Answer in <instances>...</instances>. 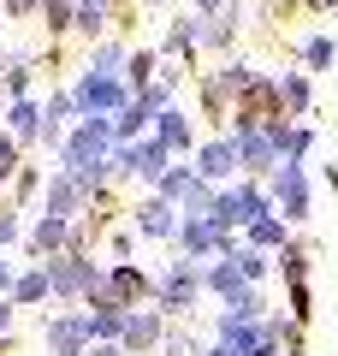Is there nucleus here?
<instances>
[{"mask_svg":"<svg viewBox=\"0 0 338 356\" xmlns=\"http://www.w3.org/2000/svg\"><path fill=\"white\" fill-rule=\"evenodd\" d=\"M72 102H77V119H113L119 107L131 102V83L125 77H107V72H77L72 77Z\"/></svg>","mask_w":338,"mask_h":356,"instance_id":"nucleus-5","label":"nucleus"},{"mask_svg":"<svg viewBox=\"0 0 338 356\" xmlns=\"http://www.w3.org/2000/svg\"><path fill=\"white\" fill-rule=\"evenodd\" d=\"M13 280H18V267L6 261V250H0V297H13Z\"/></svg>","mask_w":338,"mask_h":356,"instance_id":"nucleus-38","label":"nucleus"},{"mask_svg":"<svg viewBox=\"0 0 338 356\" xmlns=\"http://www.w3.org/2000/svg\"><path fill=\"white\" fill-rule=\"evenodd\" d=\"M279 149H285L291 166H303L309 149H314V125H285V131H279Z\"/></svg>","mask_w":338,"mask_h":356,"instance_id":"nucleus-32","label":"nucleus"},{"mask_svg":"<svg viewBox=\"0 0 338 356\" xmlns=\"http://www.w3.org/2000/svg\"><path fill=\"white\" fill-rule=\"evenodd\" d=\"M202 261H190V255H178L172 250V261L154 273V309H161L166 321H184V315H196L202 309Z\"/></svg>","mask_w":338,"mask_h":356,"instance_id":"nucleus-3","label":"nucleus"},{"mask_svg":"<svg viewBox=\"0 0 338 356\" xmlns=\"http://www.w3.org/2000/svg\"><path fill=\"white\" fill-rule=\"evenodd\" d=\"M42 344H48V356H89V309H54L48 321H42Z\"/></svg>","mask_w":338,"mask_h":356,"instance_id":"nucleus-9","label":"nucleus"},{"mask_svg":"<svg viewBox=\"0 0 338 356\" xmlns=\"http://www.w3.org/2000/svg\"><path fill=\"white\" fill-rule=\"evenodd\" d=\"M261 214H273V202H267V184H261V178L220 184V191H214V208H208L214 226H220V232H238V238H243V226H250V220H261Z\"/></svg>","mask_w":338,"mask_h":356,"instance_id":"nucleus-4","label":"nucleus"},{"mask_svg":"<svg viewBox=\"0 0 338 356\" xmlns=\"http://www.w3.org/2000/svg\"><path fill=\"white\" fill-rule=\"evenodd\" d=\"M0 24H6V13H0Z\"/></svg>","mask_w":338,"mask_h":356,"instance_id":"nucleus-47","label":"nucleus"},{"mask_svg":"<svg viewBox=\"0 0 338 356\" xmlns=\"http://www.w3.org/2000/svg\"><path fill=\"white\" fill-rule=\"evenodd\" d=\"M309 255H314V243L303 238V232H297V238H291L285 250L273 255V261H279V273H285V285H309Z\"/></svg>","mask_w":338,"mask_h":356,"instance_id":"nucleus-25","label":"nucleus"},{"mask_svg":"<svg viewBox=\"0 0 338 356\" xmlns=\"http://www.w3.org/2000/svg\"><path fill=\"white\" fill-rule=\"evenodd\" d=\"M232 261H238V273H243L250 285H267V273H273V255L250 250V243H238V250H232Z\"/></svg>","mask_w":338,"mask_h":356,"instance_id":"nucleus-30","label":"nucleus"},{"mask_svg":"<svg viewBox=\"0 0 338 356\" xmlns=\"http://www.w3.org/2000/svg\"><path fill=\"white\" fill-rule=\"evenodd\" d=\"M149 196L172 202L178 214H202V220H208V208H214V184H208V178H202L190 161H172V166H166V178L154 184Z\"/></svg>","mask_w":338,"mask_h":356,"instance_id":"nucleus-7","label":"nucleus"},{"mask_svg":"<svg viewBox=\"0 0 338 356\" xmlns=\"http://www.w3.org/2000/svg\"><path fill=\"white\" fill-rule=\"evenodd\" d=\"M154 77H161V48H131V65H125L131 95H137V89H149Z\"/></svg>","mask_w":338,"mask_h":356,"instance_id":"nucleus-27","label":"nucleus"},{"mask_svg":"<svg viewBox=\"0 0 338 356\" xmlns=\"http://www.w3.org/2000/svg\"><path fill=\"white\" fill-rule=\"evenodd\" d=\"M190 166H196V172L208 178L214 191H220V184H238V178H243V154H238V137H232V131H220V137L196 143Z\"/></svg>","mask_w":338,"mask_h":356,"instance_id":"nucleus-8","label":"nucleus"},{"mask_svg":"<svg viewBox=\"0 0 338 356\" xmlns=\"http://www.w3.org/2000/svg\"><path fill=\"white\" fill-rule=\"evenodd\" d=\"M243 285H250V280L238 273V261H232V255H225V261H202V291H208L214 303H232Z\"/></svg>","mask_w":338,"mask_h":356,"instance_id":"nucleus-18","label":"nucleus"},{"mask_svg":"<svg viewBox=\"0 0 338 356\" xmlns=\"http://www.w3.org/2000/svg\"><path fill=\"white\" fill-rule=\"evenodd\" d=\"M149 131H154V113L137 102V95H131V102L119 107V113H113V137H119V143H143Z\"/></svg>","mask_w":338,"mask_h":356,"instance_id":"nucleus-24","label":"nucleus"},{"mask_svg":"<svg viewBox=\"0 0 338 356\" xmlns=\"http://www.w3.org/2000/svg\"><path fill=\"white\" fill-rule=\"evenodd\" d=\"M326 13H338V0H303V18H326Z\"/></svg>","mask_w":338,"mask_h":356,"instance_id":"nucleus-40","label":"nucleus"},{"mask_svg":"<svg viewBox=\"0 0 338 356\" xmlns=\"http://www.w3.org/2000/svg\"><path fill=\"white\" fill-rule=\"evenodd\" d=\"M279 95H285V119H309L314 113V77L309 72H279Z\"/></svg>","mask_w":338,"mask_h":356,"instance_id":"nucleus-19","label":"nucleus"},{"mask_svg":"<svg viewBox=\"0 0 338 356\" xmlns=\"http://www.w3.org/2000/svg\"><path fill=\"white\" fill-rule=\"evenodd\" d=\"M190 6H196V18H220L232 0H190Z\"/></svg>","mask_w":338,"mask_h":356,"instance_id":"nucleus-39","label":"nucleus"},{"mask_svg":"<svg viewBox=\"0 0 338 356\" xmlns=\"http://www.w3.org/2000/svg\"><path fill=\"white\" fill-rule=\"evenodd\" d=\"M77 24V0H42V30H48V48H60Z\"/></svg>","mask_w":338,"mask_h":356,"instance_id":"nucleus-26","label":"nucleus"},{"mask_svg":"<svg viewBox=\"0 0 338 356\" xmlns=\"http://www.w3.org/2000/svg\"><path fill=\"white\" fill-rule=\"evenodd\" d=\"M113 154H119L113 119H77L60 143V172L83 178V184H113Z\"/></svg>","mask_w":338,"mask_h":356,"instance_id":"nucleus-1","label":"nucleus"},{"mask_svg":"<svg viewBox=\"0 0 338 356\" xmlns=\"http://www.w3.org/2000/svg\"><path fill=\"white\" fill-rule=\"evenodd\" d=\"M119 327H125V309L113 303V297H95V303H89V339L95 344H119Z\"/></svg>","mask_w":338,"mask_h":356,"instance_id":"nucleus-22","label":"nucleus"},{"mask_svg":"<svg viewBox=\"0 0 338 356\" xmlns=\"http://www.w3.org/2000/svg\"><path fill=\"white\" fill-rule=\"evenodd\" d=\"M101 297H113L119 309H154V273L143 261H107Z\"/></svg>","mask_w":338,"mask_h":356,"instance_id":"nucleus-11","label":"nucleus"},{"mask_svg":"<svg viewBox=\"0 0 338 356\" xmlns=\"http://www.w3.org/2000/svg\"><path fill=\"white\" fill-rule=\"evenodd\" d=\"M24 208L13 202V196H0V250H13V243H24Z\"/></svg>","mask_w":338,"mask_h":356,"instance_id":"nucleus-31","label":"nucleus"},{"mask_svg":"<svg viewBox=\"0 0 338 356\" xmlns=\"http://www.w3.org/2000/svg\"><path fill=\"white\" fill-rule=\"evenodd\" d=\"M101 191H107V184H83V178H72V172H60V166H54V172H48V191H42V214L83 220L89 202H95Z\"/></svg>","mask_w":338,"mask_h":356,"instance_id":"nucleus-10","label":"nucleus"},{"mask_svg":"<svg viewBox=\"0 0 338 356\" xmlns=\"http://www.w3.org/2000/svg\"><path fill=\"white\" fill-rule=\"evenodd\" d=\"M89 356H125V344H89Z\"/></svg>","mask_w":338,"mask_h":356,"instance_id":"nucleus-41","label":"nucleus"},{"mask_svg":"<svg viewBox=\"0 0 338 356\" xmlns=\"http://www.w3.org/2000/svg\"><path fill=\"white\" fill-rule=\"evenodd\" d=\"M36 77H42V54H36V48H18V54H6V77H0L6 102H24Z\"/></svg>","mask_w":338,"mask_h":356,"instance_id":"nucleus-16","label":"nucleus"},{"mask_svg":"<svg viewBox=\"0 0 338 356\" xmlns=\"http://www.w3.org/2000/svg\"><path fill=\"white\" fill-rule=\"evenodd\" d=\"M332 60H338V42L326 36V30H314V36H303V65H309V77H314V72H326Z\"/></svg>","mask_w":338,"mask_h":356,"instance_id":"nucleus-29","label":"nucleus"},{"mask_svg":"<svg viewBox=\"0 0 338 356\" xmlns=\"http://www.w3.org/2000/svg\"><path fill=\"white\" fill-rule=\"evenodd\" d=\"M42 191H48V172L24 161V172L13 178V191H6V196H13V202H18V208H24V214H30V202H42Z\"/></svg>","mask_w":338,"mask_h":356,"instance_id":"nucleus-28","label":"nucleus"},{"mask_svg":"<svg viewBox=\"0 0 338 356\" xmlns=\"http://www.w3.org/2000/svg\"><path fill=\"white\" fill-rule=\"evenodd\" d=\"M125 65H131V42H125V36H101L95 48H89V72L125 77Z\"/></svg>","mask_w":338,"mask_h":356,"instance_id":"nucleus-23","label":"nucleus"},{"mask_svg":"<svg viewBox=\"0 0 338 356\" xmlns=\"http://www.w3.org/2000/svg\"><path fill=\"white\" fill-rule=\"evenodd\" d=\"M143 6H166V0H143Z\"/></svg>","mask_w":338,"mask_h":356,"instance_id":"nucleus-46","label":"nucleus"},{"mask_svg":"<svg viewBox=\"0 0 338 356\" xmlns=\"http://www.w3.org/2000/svg\"><path fill=\"white\" fill-rule=\"evenodd\" d=\"M285 315L297 321V327H309V315H314V291L309 285H285Z\"/></svg>","mask_w":338,"mask_h":356,"instance_id":"nucleus-35","label":"nucleus"},{"mask_svg":"<svg viewBox=\"0 0 338 356\" xmlns=\"http://www.w3.org/2000/svg\"><path fill=\"white\" fill-rule=\"evenodd\" d=\"M6 137H18L24 149H36V143H42V102H30V95H24V102L6 107Z\"/></svg>","mask_w":338,"mask_h":356,"instance_id":"nucleus-21","label":"nucleus"},{"mask_svg":"<svg viewBox=\"0 0 338 356\" xmlns=\"http://www.w3.org/2000/svg\"><path fill=\"white\" fill-rule=\"evenodd\" d=\"M291 119H279V125H267V131H250V137H238V154H243V178H273L279 166H285V149H279V131H285Z\"/></svg>","mask_w":338,"mask_h":356,"instance_id":"nucleus-12","label":"nucleus"},{"mask_svg":"<svg viewBox=\"0 0 338 356\" xmlns=\"http://www.w3.org/2000/svg\"><path fill=\"white\" fill-rule=\"evenodd\" d=\"M291 238H297V232H291L279 214H261V220H250V226H243V243H250V250H261V255H279Z\"/></svg>","mask_w":338,"mask_h":356,"instance_id":"nucleus-20","label":"nucleus"},{"mask_svg":"<svg viewBox=\"0 0 338 356\" xmlns=\"http://www.w3.org/2000/svg\"><path fill=\"white\" fill-rule=\"evenodd\" d=\"M208 344L196 339V332H184V327H166V339H161V350L154 356H202Z\"/></svg>","mask_w":338,"mask_h":356,"instance_id":"nucleus-33","label":"nucleus"},{"mask_svg":"<svg viewBox=\"0 0 338 356\" xmlns=\"http://www.w3.org/2000/svg\"><path fill=\"white\" fill-rule=\"evenodd\" d=\"M267 202H273V214L285 220L291 232L309 220V208H314V184H309V166H279L273 178H267Z\"/></svg>","mask_w":338,"mask_h":356,"instance_id":"nucleus-6","label":"nucleus"},{"mask_svg":"<svg viewBox=\"0 0 338 356\" xmlns=\"http://www.w3.org/2000/svg\"><path fill=\"white\" fill-rule=\"evenodd\" d=\"M161 339H166V315H161V309H125V327H119L125 356H154Z\"/></svg>","mask_w":338,"mask_h":356,"instance_id":"nucleus-14","label":"nucleus"},{"mask_svg":"<svg viewBox=\"0 0 338 356\" xmlns=\"http://www.w3.org/2000/svg\"><path fill=\"white\" fill-rule=\"evenodd\" d=\"M0 332H18V303L13 297H0Z\"/></svg>","mask_w":338,"mask_h":356,"instance_id":"nucleus-37","label":"nucleus"},{"mask_svg":"<svg viewBox=\"0 0 338 356\" xmlns=\"http://www.w3.org/2000/svg\"><path fill=\"white\" fill-rule=\"evenodd\" d=\"M0 77H6V48H0Z\"/></svg>","mask_w":338,"mask_h":356,"instance_id":"nucleus-45","label":"nucleus"},{"mask_svg":"<svg viewBox=\"0 0 338 356\" xmlns=\"http://www.w3.org/2000/svg\"><path fill=\"white\" fill-rule=\"evenodd\" d=\"M202 356H238V350H232V344H220V339H208V350H202Z\"/></svg>","mask_w":338,"mask_h":356,"instance_id":"nucleus-42","label":"nucleus"},{"mask_svg":"<svg viewBox=\"0 0 338 356\" xmlns=\"http://www.w3.org/2000/svg\"><path fill=\"white\" fill-rule=\"evenodd\" d=\"M154 143H161L166 154H172V161H190V154H196V125H190V113L184 107H166L161 119H154V131H149Z\"/></svg>","mask_w":338,"mask_h":356,"instance_id":"nucleus-15","label":"nucleus"},{"mask_svg":"<svg viewBox=\"0 0 338 356\" xmlns=\"http://www.w3.org/2000/svg\"><path fill=\"white\" fill-rule=\"evenodd\" d=\"M13 303H18V309H42V303H54V285H48V267H42V261H24V267H18Z\"/></svg>","mask_w":338,"mask_h":356,"instance_id":"nucleus-17","label":"nucleus"},{"mask_svg":"<svg viewBox=\"0 0 338 356\" xmlns=\"http://www.w3.org/2000/svg\"><path fill=\"white\" fill-rule=\"evenodd\" d=\"M131 226H137V238L166 243V250H172V243H178V226H184V214H178L172 202H161V196H143V202L131 208Z\"/></svg>","mask_w":338,"mask_h":356,"instance_id":"nucleus-13","label":"nucleus"},{"mask_svg":"<svg viewBox=\"0 0 338 356\" xmlns=\"http://www.w3.org/2000/svg\"><path fill=\"white\" fill-rule=\"evenodd\" d=\"M101 250H107V261H131V255H137V226H113L107 238H101Z\"/></svg>","mask_w":338,"mask_h":356,"instance_id":"nucleus-34","label":"nucleus"},{"mask_svg":"<svg viewBox=\"0 0 338 356\" xmlns=\"http://www.w3.org/2000/svg\"><path fill=\"white\" fill-rule=\"evenodd\" d=\"M6 24H24V18H42V0H0Z\"/></svg>","mask_w":338,"mask_h":356,"instance_id":"nucleus-36","label":"nucleus"},{"mask_svg":"<svg viewBox=\"0 0 338 356\" xmlns=\"http://www.w3.org/2000/svg\"><path fill=\"white\" fill-rule=\"evenodd\" d=\"M13 344H18V332H0V356H13Z\"/></svg>","mask_w":338,"mask_h":356,"instance_id":"nucleus-43","label":"nucleus"},{"mask_svg":"<svg viewBox=\"0 0 338 356\" xmlns=\"http://www.w3.org/2000/svg\"><path fill=\"white\" fill-rule=\"evenodd\" d=\"M42 267H48L54 303H65V309H89L101 297V285H107V261H95L89 250H65V255H54Z\"/></svg>","mask_w":338,"mask_h":356,"instance_id":"nucleus-2","label":"nucleus"},{"mask_svg":"<svg viewBox=\"0 0 338 356\" xmlns=\"http://www.w3.org/2000/svg\"><path fill=\"white\" fill-rule=\"evenodd\" d=\"M6 107H13V102H6V89H0V119H6Z\"/></svg>","mask_w":338,"mask_h":356,"instance_id":"nucleus-44","label":"nucleus"}]
</instances>
